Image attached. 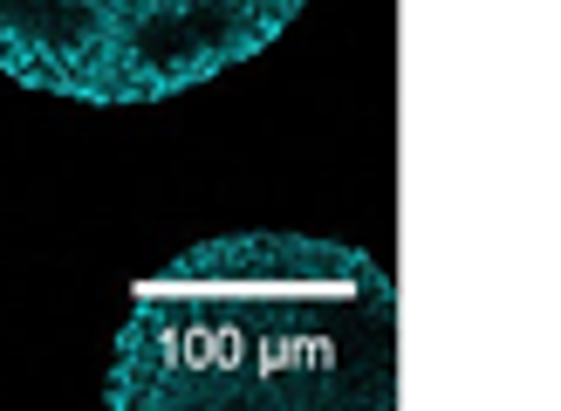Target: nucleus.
I'll return each mask as SVG.
<instances>
[{"mask_svg": "<svg viewBox=\"0 0 561 411\" xmlns=\"http://www.w3.org/2000/svg\"><path fill=\"white\" fill-rule=\"evenodd\" d=\"M103 398L117 411H383L398 404V288L343 240H206L137 282Z\"/></svg>", "mask_w": 561, "mask_h": 411, "instance_id": "f257e3e1", "label": "nucleus"}, {"mask_svg": "<svg viewBox=\"0 0 561 411\" xmlns=\"http://www.w3.org/2000/svg\"><path fill=\"white\" fill-rule=\"evenodd\" d=\"M301 0H0V76L69 103H164L254 62Z\"/></svg>", "mask_w": 561, "mask_h": 411, "instance_id": "f03ea898", "label": "nucleus"}]
</instances>
